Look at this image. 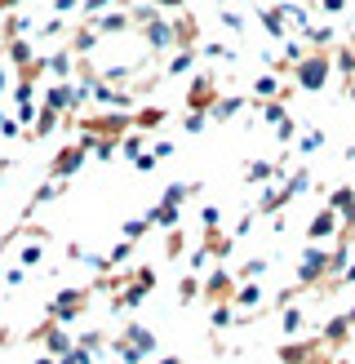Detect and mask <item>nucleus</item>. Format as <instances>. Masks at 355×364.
<instances>
[{
	"label": "nucleus",
	"mask_w": 355,
	"mask_h": 364,
	"mask_svg": "<svg viewBox=\"0 0 355 364\" xmlns=\"http://www.w3.org/2000/svg\"><path fill=\"white\" fill-rule=\"evenodd\" d=\"M329 71H333V53H329V49H315V53H307V58L293 67V80L315 94V89L329 85Z\"/></svg>",
	"instance_id": "f257e3e1"
},
{
	"label": "nucleus",
	"mask_w": 355,
	"mask_h": 364,
	"mask_svg": "<svg viewBox=\"0 0 355 364\" xmlns=\"http://www.w3.org/2000/svg\"><path fill=\"white\" fill-rule=\"evenodd\" d=\"M138 36H142V49H151V53H169L178 45V27H173V18H165V14L147 18V23L138 27Z\"/></svg>",
	"instance_id": "f03ea898"
},
{
	"label": "nucleus",
	"mask_w": 355,
	"mask_h": 364,
	"mask_svg": "<svg viewBox=\"0 0 355 364\" xmlns=\"http://www.w3.org/2000/svg\"><path fill=\"white\" fill-rule=\"evenodd\" d=\"M84 306H89V289H58V294L49 298V320L53 324H71Z\"/></svg>",
	"instance_id": "7ed1b4c3"
},
{
	"label": "nucleus",
	"mask_w": 355,
	"mask_h": 364,
	"mask_svg": "<svg viewBox=\"0 0 355 364\" xmlns=\"http://www.w3.org/2000/svg\"><path fill=\"white\" fill-rule=\"evenodd\" d=\"M222 94H218V80L209 76V71H200V76L191 80V89H187V112H213V102H218Z\"/></svg>",
	"instance_id": "20e7f679"
},
{
	"label": "nucleus",
	"mask_w": 355,
	"mask_h": 364,
	"mask_svg": "<svg viewBox=\"0 0 355 364\" xmlns=\"http://www.w3.org/2000/svg\"><path fill=\"white\" fill-rule=\"evenodd\" d=\"M84 160H89V151H84V142H67V147L58 151V156H53L49 160V178H71V173H80V165H84Z\"/></svg>",
	"instance_id": "39448f33"
},
{
	"label": "nucleus",
	"mask_w": 355,
	"mask_h": 364,
	"mask_svg": "<svg viewBox=\"0 0 355 364\" xmlns=\"http://www.w3.org/2000/svg\"><path fill=\"white\" fill-rule=\"evenodd\" d=\"M102 45V36H98V27L94 23H71V36H67V49L76 53V58H89Z\"/></svg>",
	"instance_id": "423d86ee"
},
{
	"label": "nucleus",
	"mask_w": 355,
	"mask_h": 364,
	"mask_svg": "<svg viewBox=\"0 0 355 364\" xmlns=\"http://www.w3.org/2000/svg\"><path fill=\"white\" fill-rule=\"evenodd\" d=\"M84 23H94L98 36H124V31H133V14L129 9H106L98 18H84Z\"/></svg>",
	"instance_id": "0eeeda50"
},
{
	"label": "nucleus",
	"mask_w": 355,
	"mask_h": 364,
	"mask_svg": "<svg viewBox=\"0 0 355 364\" xmlns=\"http://www.w3.org/2000/svg\"><path fill=\"white\" fill-rule=\"evenodd\" d=\"M36 27H40V23H36V14H23V9H18V14H9L5 23H0V31H5V41H36Z\"/></svg>",
	"instance_id": "6e6552de"
},
{
	"label": "nucleus",
	"mask_w": 355,
	"mask_h": 364,
	"mask_svg": "<svg viewBox=\"0 0 355 364\" xmlns=\"http://www.w3.org/2000/svg\"><path fill=\"white\" fill-rule=\"evenodd\" d=\"M40 53H36V41H5V63L13 67V76L18 71H27Z\"/></svg>",
	"instance_id": "1a4fd4ad"
},
{
	"label": "nucleus",
	"mask_w": 355,
	"mask_h": 364,
	"mask_svg": "<svg viewBox=\"0 0 355 364\" xmlns=\"http://www.w3.org/2000/svg\"><path fill=\"white\" fill-rule=\"evenodd\" d=\"M45 58H49V80H71V76H76V67H80V58L67 45L53 49V53H45Z\"/></svg>",
	"instance_id": "9d476101"
},
{
	"label": "nucleus",
	"mask_w": 355,
	"mask_h": 364,
	"mask_svg": "<svg viewBox=\"0 0 355 364\" xmlns=\"http://www.w3.org/2000/svg\"><path fill=\"white\" fill-rule=\"evenodd\" d=\"M40 262H45V231H36L31 240L18 249V267H23V271H36Z\"/></svg>",
	"instance_id": "9b49d317"
},
{
	"label": "nucleus",
	"mask_w": 355,
	"mask_h": 364,
	"mask_svg": "<svg viewBox=\"0 0 355 364\" xmlns=\"http://www.w3.org/2000/svg\"><path fill=\"white\" fill-rule=\"evenodd\" d=\"M58 124H67L58 112H53V107H45L40 102V116H36V124H31V129H27V138H36V142H40V138H49L53 129H58Z\"/></svg>",
	"instance_id": "f8f14e48"
},
{
	"label": "nucleus",
	"mask_w": 355,
	"mask_h": 364,
	"mask_svg": "<svg viewBox=\"0 0 355 364\" xmlns=\"http://www.w3.org/2000/svg\"><path fill=\"white\" fill-rule=\"evenodd\" d=\"M258 23L266 27L275 36V41H284V36H289V18L280 14V5H266V9H258Z\"/></svg>",
	"instance_id": "ddd939ff"
},
{
	"label": "nucleus",
	"mask_w": 355,
	"mask_h": 364,
	"mask_svg": "<svg viewBox=\"0 0 355 364\" xmlns=\"http://www.w3.org/2000/svg\"><path fill=\"white\" fill-rule=\"evenodd\" d=\"M337 218H342V213H333V209H320V213L311 218L307 235H311V240H324V235H333V231H337Z\"/></svg>",
	"instance_id": "4468645a"
},
{
	"label": "nucleus",
	"mask_w": 355,
	"mask_h": 364,
	"mask_svg": "<svg viewBox=\"0 0 355 364\" xmlns=\"http://www.w3.org/2000/svg\"><path fill=\"white\" fill-rule=\"evenodd\" d=\"M165 124V107H142V112H133V129L138 134H151Z\"/></svg>",
	"instance_id": "2eb2a0df"
},
{
	"label": "nucleus",
	"mask_w": 355,
	"mask_h": 364,
	"mask_svg": "<svg viewBox=\"0 0 355 364\" xmlns=\"http://www.w3.org/2000/svg\"><path fill=\"white\" fill-rule=\"evenodd\" d=\"M195 191H200L195 182H173V187H165V200H160V205H169V209H182V205H187V200H191Z\"/></svg>",
	"instance_id": "dca6fc26"
},
{
	"label": "nucleus",
	"mask_w": 355,
	"mask_h": 364,
	"mask_svg": "<svg viewBox=\"0 0 355 364\" xmlns=\"http://www.w3.org/2000/svg\"><path fill=\"white\" fill-rule=\"evenodd\" d=\"M58 36H71V23H67V18H58V14L45 18V23L36 27V41H58Z\"/></svg>",
	"instance_id": "f3484780"
},
{
	"label": "nucleus",
	"mask_w": 355,
	"mask_h": 364,
	"mask_svg": "<svg viewBox=\"0 0 355 364\" xmlns=\"http://www.w3.org/2000/svg\"><path fill=\"white\" fill-rule=\"evenodd\" d=\"M195 58H200V49H178L173 58H169V67H165V71H169V76H187V71L195 67Z\"/></svg>",
	"instance_id": "a211bd4d"
},
{
	"label": "nucleus",
	"mask_w": 355,
	"mask_h": 364,
	"mask_svg": "<svg viewBox=\"0 0 355 364\" xmlns=\"http://www.w3.org/2000/svg\"><path fill=\"white\" fill-rule=\"evenodd\" d=\"M36 85H40V80H31V76H13V102H18V107L36 102Z\"/></svg>",
	"instance_id": "6ab92c4d"
},
{
	"label": "nucleus",
	"mask_w": 355,
	"mask_h": 364,
	"mask_svg": "<svg viewBox=\"0 0 355 364\" xmlns=\"http://www.w3.org/2000/svg\"><path fill=\"white\" fill-rule=\"evenodd\" d=\"M62 187H67L62 178H49L45 187H36V196H31V209H36V205H49V200H58V196H62Z\"/></svg>",
	"instance_id": "aec40b11"
},
{
	"label": "nucleus",
	"mask_w": 355,
	"mask_h": 364,
	"mask_svg": "<svg viewBox=\"0 0 355 364\" xmlns=\"http://www.w3.org/2000/svg\"><path fill=\"white\" fill-rule=\"evenodd\" d=\"M240 107H244V98H218V102H213V112H209V120H231Z\"/></svg>",
	"instance_id": "412c9836"
},
{
	"label": "nucleus",
	"mask_w": 355,
	"mask_h": 364,
	"mask_svg": "<svg viewBox=\"0 0 355 364\" xmlns=\"http://www.w3.org/2000/svg\"><path fill=\"white\" fill-rule=\"evenodd\" d=\"M102 9H124V0H80V14L84 18H98Z\"/></svg>",
	"instance_id": "4be33fe9"
},
{
	"label": "nucleus",
	"mask_w": 355,
	"mask_h": 364,
	"mask_svg": "<svg viewBox=\"0 0 355 364\" xmlns=\"http://www.w3.org/2000/svg\"><path fill=\"white\" fill-rule=\"evenodd\" d=\"M204 289H209V298H213V302H226V294H231V280H226L222 271H218V276H209V284H204Z\"/></svg>",
	"instance_id": "5701e85b"
},
{
	"label": "nucleus",
	"mask_w": 355,
	"mask_h": 364,
	"mask_svg": "<svg viewBox=\"0 0 355 364\" xmlns=\"http://www.w3.org/2000/svg\"><path fill=\"white\" fill-rule=\"evenodd\" d=\"M253 94H258V98H275V94H280V76H258Z\"/></svg>",
	"instance_id": "b1692460"
},
{
	"label": "nucleus",
	"mask_w": 355,
	"mask_h": 364,
	"mask_svg": "<svg viewBox=\"0 0 355 364\" xmlns=\"http://www.w3.org/2000/svg\"><path fill=\"white\" fill-rule=\"evenodd\" d=\"M147 231H151L147 213H142V218H129V223H124V240H138V235H147Z\"/></svg>",
	"instance_id": "393cba45"
},
{
	"label": "nucleus",
	"mask_w": 355,
	"mask_h": 364,
	"mask_svg": "<svg viewBox=\"0 0 355 364\" xmlns=\"http://www.w3.org/2000/svg\"><path fill=\"white\" fill-rule=\"evenodd\" d=\"M58 364H94V351H89V347H80V342H76V347H71Z\"/></svg>",
	"instance_id": "a878e982"
},
{
	"label": "nucleus",
	"mask_w": 355,
	"mask_h": 364,
	"mask_svg": "<svg viewBox=\"0 0 355 364\" xmlns=\"http://www.w3.org/2000/svg\"><path fill=\"white\" fill-rule=\"evenodd\" d=\"M200 53H204V58H218V63H231V58H236V49H231V45H218V41L204 45Z\"/></svg>",
	"instance_id": "bb28decb"
},
{
	"label": "nucleus",
	"mask_w": 355,
	"mask_h": 364,
	"mask_svg": "<svg viewBox=\"0 0 355 364\" xmlns=\"http://www.w3.org/2000/svg\"><path fill=\"white\" fill-rule=\"evenodd\" d=\"M244 178H248V182H266V178H275V165H262V160H258V165L244 169Z\"/></svg>",
	"instance_id": "cd10ccee"
},
{
	"label": "nucleus",
	"mask_w": 355,
	"mask_h": 364,
	"mask_svg": "<svg viewBox=\"0 0 355 364\" xmlns=\"http://www.w3.org/2000/svg\"><path fill=\"white\" fill-rule=\"evenodd\" d=\"M204 124H209V116H204V112H187V120H182V129H187V134H200Z\"/></svg>",
	"instance_id": "c85d7f7f"
},
{
	"label": "nucleus",
	"mask_w": 355,
	"mask_h": 364,
	"mask_svg": "<svg viewBox=\"0 0 355 364\" xmlns=\"http://www.w3.org/2000/svg\"><path fill=\"white\" fill-rule=\"evenodd\" d=\"M258 298H262V289H258V284H244L240 294H236V302H240V306H258Z\"/></svg>",
	"instance_id": "c756f323"
},
{
	"label": "nucleus",
	"mask_w": 355,
	"mask_h": 364,
	"mask_svg": "<svg viewBox=\"0 0 355 364\" xmlns=\"http://www.w3.org/2000/svg\"><path fill=\"white\" fill-rule=\"evenodd\" d=\"M53 5V14L58 18H71V14H80V0H49Z\"/></svg>",
	"instance_id": "7c9ffc66"
},
{
	"label": "nucleus",
	"mask_w": 355,
	"mask_h": 364,
	"mask_svg": "<svg viewBox=\"0 0 355 364\" xmlns=\"http://www.w3.org/2000/svg\"><path fill=\"white\" fill-rule=\"evenodd\" d=\"M200 218H204V231H218V223H222V209H218V205H204V213H200Z\"/></svg>",
	"instance_id": "2f4dec72"
},
{
	"label": "nucleus",
	"mask_w": 355,
	"mask_h": 364,
	"mask_svg": "<svg viewBox=\"0 0 355 364\" xmlns=\"http://www.w3.org/2000/svg\"><path fill=\"white\" fill-rule=\"evenodd\" d=\"M218 18H222V27H231V31H244V18H240L236 9H222Z\"/></svg>",
	"instance_id": "473e14b6"
},
{
	"label": "nucleus",
	"mask_w": 355,
	"mask_h": 364,
	"mask_svg": "<svg viewBox=\"0 0 355 364\" xmlns=\"http://www.w3.org/2000/svg\"><path fill=\"white\" fill-rule=\"evenodd\" d=\"M0 280H5L9 289H18V284L27 280V271H23V267H5V276H0Z\"/></svg>",
	"instance_id": "72a5a7b5"
},
{
	"label": "nucleus",
	"mask_w": 355,
	"mask_h": 364,
	"mask_svg": "<svg viewBox=\"0 0 355 364\" xmlns=\"http://www.w3.org/2000/svg\"><path fill=\"white\" fill-rule=\"evenodd\" d=\"M18 134H23V124L9 120V116H0V138H18Z\"/></svg>",
	"instance_id": "f704fd0d"
},
{
	"label": "nucleus",
	"mask_w": 355,
	"mask_h": 364,
	"mask_svg": "<svg viewBox=\"0 0 355 364\" xmlns=\"http://www.w3.org/2000/svg\"><path fill=\"white\" fill-rule=\"evenodd\" d=\"M307 41H311V45H329V41H333V31H329V27H311V31H307Z\"/></svg>",
	"instance_id": "c9c22d12"
},
{
	"label": "nucleus",
	"mask_w": 355,
	"mask_h": 364,
	"mask_svg": "<svg viewBox=\"0 0 355 364\" xmlns=\"http://www.w3.org/2000/svg\"><path fill=\"white\" fill-rule=\"evenodd\" d=\"M155 165H160V160H155L151 151H142V156L133 160V169H138V173H147V169H155Z\"/></svg>",
	"instance_id": "e433bc0d"
},
{
	"label": "nucleus",
	"mask_w": 355,
	"mask_h": 364,
	"mask_svg": "<svg viewBox=\"0 0 355 364\" xmlns=\"http://www.w3.org/2000/svg\"><path fill=\"white\" fill-rule=\"evenodd\" d=\"M320 142H324V134H320V129H311L307 138H302V151H315V147H320Z\"/></svg>",
	"instance_id": "4c0bfd02"
},
{
	"label": "nucleus",
	"mask_w": 355,
	"mask_h": 364,
	"mask_svg": "<svg viewBox=\"0 0 355 364\" xmlns=\"http://www.w3.org/2000/svg\"><path fill=\"white\" fill-rule=\"evenodd\" d=\"M9 85H13V71H9V63H5V58H0V94H5Z\"/></svg>",
	"instance_id": "58836bf2"
},
{
	"label": "nucleus",
	"mask_w": 355,
	"mask_h": 364,
	"mask_svg": "<svg viewBox=\"0 0 355 364\" xmlns=\"http://www.w3.org/2000/svg\"><path fill=\"white\" fill-rule=\"evenodd\" d=\"M147 5H155L160 14H165V9H182V5H187V0H147Z\"/></svg>",
	"instance_id": "ea45409f"
},
{
	"label": "nucleus",
	"mask_w": 355,
	"mask_h": 364,
	"mask_svg": "<svg viewBox=\"0 0 355 364\" xmlns=\"http://www.w3.org/2000/svg\"><path fill=\"white\" fill-rule=\"evenodd\" d=\"M151 156H155V160H169V156H173V142H155Z\"/></svg>",
	"instance_id": "a19ab883"
},
{
	"label": "nucleus",
	"mask_w": 355,
	"mask_h": 364,
	"mask_svg": "<svg viewBox=\"0 0 355 364\" xmlns=\"http://www.w3.org/2000/svg\"><path fill=\"white\" fill-rule=\"evenodd\" d=\"M320 9H324V14H342L346 0H320Z\"/></svg>",
	"instance_id": "79ce46f5"
},
{
	"label": "nucleus",
	"mask_w": 355,
	"mask_h": 364,
	"mask_svg": "<svg viewBox=\"0 0 355 364\" xmlns=\"http://www.w3.org/2000/svg\"><path fill=\"white\" fill-rule=\"evenodd\" d=\"M23 5H27V0H0V14L9 18V14H18V9H23Z\"/></svg>",
	"instance_id": "37998d69"
},
{
	"label": "nucleus",
	"mask_w": 355,
	"mask_h": 364,
	"mask_svg": "<svg viewBox=\"0 0 355 364\" xmlns=\"http://www.w3.org/2000/svg\"><path fill=\"white\" fill-rule=\"evenodd\" d=\"M160 364H178V360H160Z\"/></svg>",
	"instance_id": "c03bdc74"
},
{
	"label": "nucleus",
	"mask_w": 355,
	"mask_h": 364,
	"mask_svg": "<svg viewBox=\"0 0 355 364\" xmlns=\"http://www.w3.org/2000/svg\"><path fill=\"white\" fill-rule=\"evenodd\" d=\"M31 5H36V0H31Z\"/></svg>",
	"instance_id": "a18cd8bd"
}]
</instances>
